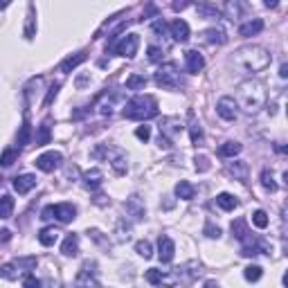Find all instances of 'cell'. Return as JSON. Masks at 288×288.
Returning a JSON list of instances; mask_svg holds the SVG:
<instances>
[{"label":"cell","mask_w":288,"mask_h":288,"mask_svg":"<svg viewBox=\"0 0 288 288\" xmlns=\"http://www.w3.org/2000/svg\"><path fill=\"white\" fill-rule=\"evenodd\" d=\"M264 4H266V7H270V9H274L279 4V0H264Z\"/></svg>","instance_id":"obj_57"},{"label":"cell","mask_w":288,"mask_h":288,"mask_svg":"<svg viewBox=\"0 0 288 288\" xmlns=\"http://www.w3.org/2000/svg\"><path fill=\"white\" fill-rule=\"evenodd\" d=\"M187 4H189V0H174L171 9H174V12H182V9L187 7Z\"/></svg>","instance_id":"obj_52"},{"label":"cell","mask_w":288,"mask_h":288,"mask_svg":"<svg viewBox=\"0 0 288 288\" xmlns=\"http://www.w3.org/2000/svg\"><path fill=\"white\" fill-rule=\"evenodd\" d=\"M92 266L94 264H90V261H86V264L81 266V272L76 274V286H97L99 284L97 279L92 277V270H90Z\"/></svg>","instance_id":"obj_16"},{"label":"cell","mask_w":288,"mask_h":288,"mask_svg":"<svg viewBox=\"0 0 288 288\" xmlns=\"http://www.w3.org/2000/svg\"><path fill=\"white\" fill-rule=\"evenodd\" d=\"M216 112H218L220 120H225V122L236 120L238 106H236V102H234V97H220L218 102H216Z\"/></svg>","instance_id":"obj_8"},{"label":"cell","mask_w":288,"mask_h":288,"mask_svg":"<svg viewBox=\"0 0 288 288\" xmlns=\"http://www.w3.org/2000/svg\"><path fill=\"white\" fill-rule=\"evenodd\" d=\"M58 230L56 228H43L38 232V243L40 246H45V248H50V246H54L56 243V238H58Z\"/></svg>","instance_id":"obj_24"},{"label":"cell","mask_w":288,"mask_h":288,"mask_svg":"<svg viewBox=\"0 0 288 288\" xmlns=\"http://www.w3.org/2000/svg\"><path fill=\"white\" fill-rule=\"evenodd\" d=\"M135 138L142 140V142H146V140L151 138V126H146V124L138 126V128H135Z\"/></svg>","instance_id":"obj_46"},{"label":"cell","mask_w":288,"mask_h":288,"mask_svg":"<svg viewBox=\"0 0 288 288\" xmlns=\"http://www.w3.org/2000/svg\"><path fill=\"white\" fill-rule=\"evenodd\" d=\"M176 196L180 198V200H192L194 196H196V189H194L192 182H187V180H180L178 184H176Z\"/></svg>","instance_id":"obj_22"},{"label":"cell","mask_w":288,"mask_h":288,"mask_svg":"<svg viewBox=\"0 0 288 288\" xmlns=\"http://www.w3.org/2000/svg\"><path fill=\"white\" fill-rule=\"evenodd\" d=\"M0 180H2V178H0Z\"/></svg>","instance_id":"obj_59"},{"label":"cell","mask_w":288,"mask_h":288,"mask_svg":"<svg viewBox=\"0 0 288 288\" xmlns=\"http://www.w3.org/2000/svg\"><path fill=\"white\" fill-rule=\"evenodd\" d=\"M14 214V198L9 194L0 196V218H12Z\"/></svg>","instance_id":"obj_30"},{"label":"cell","mask_w":288,"mask_h":288,"mask_svg":"<svg viewBox=\"0 0 288 288\" xmlns=\"http://www.w3.org/2000/svg\"><path fill=\"white\" fill-rule=\"evenodd\" d=\"M266 86L259 79H246L236 86V106L248 115H256L266 106Z\"/></svg>","instance_id":"obj_2"},{"label":"cell","mask_w":288,"mask_h":288,"mask_svg":"<svg viewBox=\"0 0 288 288\" xmlns=\"http://www.w3.org/2000/svg\"><path fill=\"white\" fill-rule=\"evenodd\" d=\"M250 12L252 7L248 0H223V9H220V14L232 22H241L246 16H250Z\"/></svg>","instance_id":"obj_5"},{"label":"cell","mask_w":288,"mask_h":288,"mask_svg":"<svg viewBox=\"0 0 288 288\" xmlns=\"http://www.w3.org/2000/svg\"><path fill=\"white\" fill-rule=\"evenodd\" d=\"M135 252H138L140 256H144V259H151L153 256V246H151V241H138L135 243Z\"/></svg>","instance_id":"obj_34"},{"label":"cell","mask_w":288,"mask_h":288,"mask_svg":"<svg viewBox=\"0 0 288 288\" xmlns=\"http://www.w3.org/2000/svg\"><path fill=\"white\" fill-rule=\"evenodd\" d=\"M241 148H243L241 142H234V140H230V142L220 144L218 153H220L223 158H234V156H238V153H241Z\"/></svg>","instance_id":"obj_27"},{"label":"cell","mask_w":288,"mask_h":288,"mask_svg":"<svg viewBox=\"0 0 288 288\" xmlns=\"http://www.w3.org/2000/svg\"><path fill=\"white\" fill-rule=\"evenodd\" d=\"M9 238H12V232H9V230H2V232H0V241L7 243Z\"/></svg>","instance_id":"obj_55"},{"label":"cell","mask_w":288,"mask_h":288,"mask_svg":"<svg viewBox=\"0 0 288 288\" xmlns=\"http://www.w3.org/2000/svg\"><path fill=\"white\" fill-rule=\"evenodd\" d=\"M22 284H25V286H40V282L34 277V274H27V277L22 279Z\"/></svg>","instance_id":"obj_53"},{"label":"cell","mask_w":288,"mask_h":288,"mask_svg":"<svg viewBox=\"0 0 288 288\" xmlns=\"http://www.w3.org/2000/svg\"><path fill=\"white\" fill-rule=\"evenodd\" d=\"M243 277H246L248 282H259L261 279V266H248V268L243 270Z\"/></svg>","instance_id":"obj_43"},{"label":"cell","mask_w":288,"mask_h":288,"mask_svg":"<svg viewBox=\"0 0 288 288\" xmlns=\"http://www.w3.org/2000/svg\"><path fill=\"white\" fill-rule=\"evenodd\" d=\"M138 48H140V36L138 34H126V36H122L120 43H112L108 50L115 52V54H120V56H124V58H133L135 54H138Z\"/></svg>","instance_id":"obj_6"},{"label":"cell","mask_w":288,"mask_h":288,"mask_svg":"<svg viewBox=\"0 0 288 288\" xmlns=\"http://www.w3.org/2000/svg\"><path fill=\"white\" fill-rule=\"evenodd\" d=\"M88 81H90V76H88V74H81L79 79H76V88H84V86L88 84Z\"/></svg>","instance_id":"obj_54"},{"label":"cell","mask_w":288,"mask_h":288,"mask_svg":"<svg viewBox=\"0 0 288 288\" xmlns=\"http://www.w3.org/2000/svg\"><path fill=\"white\" fill-rule=\"evenodd\" d=\"M216 205H218L220 210H225V212H232V210H236V207H238V200L232 196V194L223 192V194L216 196Z\"/></svg>","instance_id":"obj_26"},{"label":"cell","mask_w":288,"mask_h":288,"mask_svg":"<svg viewBox=\"0 0 288 288\" xmlns=\"http://www.w3.org/2000/svg\"><path fill=\"white\" fill-rule=\"evenodd\" d=\"M110 166H112V171H115L117 176H124L126 171H128V160H126L124 151L117 153V156L112 158V160H110Z\"/></svg>","instance_id":"obj_29"},{"label":"cell","mask_w":288,"mask_h":288,"mask_svg":"<svg viewBox=\"0 0 288 288\" xmlns=\"http://www.w3.org/2000/svg\"><path fill=\"white\" fill-rule=\"evenodd\" d=\"M0 277H2V279H9V282H14V279L18 277L16 264H4V266H0Z\"/></svg>","instance_id":"obj_42"},{"label":"cell","mask_w":288,"mask_h":288,"mask_svg":"<svg viewBox=\"0 0 288 288\" xmlns=\"http://www.w3.org/2000/svg\"><path fill=\"white\" fill-rule=\"evenodd\" d=\"M202 232H205L207 238H218L220 236V228H218V225H214L212 220H207V223H205V230H202Z\"/></svg>","instance_id":"obj_44"},{"label":"cell","mask_w":288,"mask_h":288,"mask_svg":"<svg viewBox=\"0 0 288 288\" xmlns=\"http://www.w3.org/2000/svg\"><path fill=\"white\" fill-rule=\"evenodd\" d=\"M174 254H176V243L169 236H160V241H158V256H160V261L162 264H171Z\"/></svg>","instance_id":"obj_11"},{"label":"cell","mask_w":288,"mask_h":288,"mask_svg":"<svg viewBox=\"0 0 288 288\" xmlns=\"http://www.w3.org/2000/svg\"><path fill=\"white\" fill-rule=\"evenodd\" d=\"M184 68H187L189 74H198V72L205 68V58H202V54L198 52V50H189V52H184Z\"/></svg>","instance_id":"obj_10"},{"label":"cell","mask_w":288,"mask_h":288,"mask_svg":"<svg viewBox=\"0 0 288 288\" xmlns=\"http://www.w3.org/2000/svg\"><path fill=\"white\" fill-rule=\"evenodd\" d=\"M232 236L238 238V241H248V238H250V230H248L246 218L232 220Z\"/></svg>","instance_id":"obj_23"},{"label":"cell","mask_w":288,"mask_h":288,"mask_svg":"<svg viewBox=\"0 0 288 288\" xmlns=\"http://www.w3.org/2000/svg\"><path fill=\"white\" fill-rule=\"evenodd\" d=\"M196 14L200 18H207V20H212V18H220V9H216L214 4H210V2H198Z\"/></svg>","instance_id":"obj_25"},{"label":"cell","mask_w":288,"mask_h":288,"mask_svg":"<svg viewBox=\"0 0 288 288\" xmlns=\"http://www.w3.org/2000/svg\"><path fill=\"white\" fill-rule=\"evenodd\" d=\"M14 264H16V268H22V270H34L38 261H36V256H18V259L14 261Z\"/></svg>","instance_id":"obj_40"},{"label":"cell","mask_w":288,"mask_h":288,"mask_svg":"<svg viewBox=\"0 0 288 288\" xmlns=\"http://www.w3.org/2000/svg\"><path fill=\"white\" fill-rule=\"evenodd\" d=\"M189 135H192V142L196 144V146H200L202 144V128L196 120H192V124H189Z\"/></svg>","instance_id":"obj_35"},{"label":"cell","mask_w":288,"mask_h":288,"mask_svg":"<svg viewBox=\"0 0 288 288\" xmlns=\"http://www.w3.org/2000/svg\"><path fill=\"white\" fill-rule=\"evenodd\" d=\"M230 63H232L236 70H241L243 74H256V72L266 70V68L272 63V54H270L268 48L264 45H243V48L234 50V54L230 56Z\"/></svg>","instance_id":"obj_1"},{"label":"cell","mask_w":288,"mask_h":288,"mask_svg":"<svg viewBox=\"0 0 288 288\" xmlns=\"http://www.w3.org/2000/svg\"><path fill=\"white\" fill-rule=\"evenodd\" d=\"M144 86H146V76L144 74H130L126 79V88L128 90H144Z\"/></svg>","instance_id":"obj_32"},{"label":"cell","mask_w":288,"mask_h":288,"mask_svg":"<svg viewBox=\"0 0 288 288\" xmlns=\"http://www.w3.org/2000/svg\"><path fill=\"white\" fill-rule=\"evenodd\" d=\"M18 158V151L16 148H4L2 156H0V166H12Z\"/></svg>","instance_id":"obj_39"},{"label":"cell","mask_w":288,"mask_h":288,"mask_svg":"<svg viewBox=\"0 0 288 288\" xmlns=\"http://www.w3.org/2000/svg\"><path fill=\"white\" fill-rule=\"evenodd\" d=\"M9 2H12V0H0V9H4V7H7V4Z\"/></svg>","instance_id":"obj_58"},{"label":"cell","mask_w":288,"mask_h":288,"mask_svg":"<svg viewBox=\"0 0 288 288\" xmlns=\"http://www.w3.org/2000/svg\"><path fill=\"white\" fill-rule=\"evenodd\" d=\"M279 76H282V79H286V76H288V66H286V63H282V68H279Z\"/></svg>","instance_id":"obj_56"},{"label":"cell","mask_w":288,"mask_h":288,"mask_svg":"<svg viewBox=\"0 0 288 288\" xmlns=\"http://www.w3.org/2000/svg\"><path fill=\"white\" fill-rule=\"evenodd\" d=\"M148 61H153V63H158V61H162V56H164V54H162V50L160 48H156V45H148Z\"/></svg>","instance_id":"obj_47"},{"label":"cell","mask_w":288,"mask_h":288,"mask_svg":"<svg viewBox=\"0 0 288 288\" xmlns=\"http://www.w3.org/2000/svg\"><path fill=\"white\" fill-rule=\"evenodd\" d=\"M268 248H266V243H254L252 241V246H246L241 250V254L243 256H256V254H261V252H266Z\"/></svg>","instance_id":"obj_38"},{"label":"cell","mask_w":288,"mask_h":288,"mask_svg":"<svg viewBox=\"0 0 288 288\" xmlns=\"http://www.w3.org/2000/svg\"><path fill=\"white\" fill-rule=\"evenodd\" d=\"M128 236H130V225H126L124 220H120V223H117V238H120V241H126Z\"/></svg>","instance_id":"obj_45"},{"label":"cell","mask_w":288,"mask_h":288,"mask_svg":"<svg viewBox=\"0 0 288 288\" xmlns=\"http://www.w3.org/2000/svg\"><path fill=\"white\" fill-rule=\"evenodd\" d=\"M40 218L43 220H52L54 218V205H48L43 212H40Z\"/></svg>","instance_id":"obj_51"},{"label":"cell","mask_w":288,"mask_h":288,"mask_svg":"<svg viewBox=\"0 0 288 288\" xmlns=\"http://www.w3.org/2000/svg\"><path fill=\"white\" fill-rule=\"evenodd\" d=\"M84 61H86V52H76L74 56H68L66 61L58 66V70H61V72H70V70H74L79 63H84Z\"/></svg>","instance_id":"obj_28"},{"label":"cell","mask_w":288,"mask_h":288,"mask_svg":"<svg viewBox=\"0 0 288 288\" xmlns=\"http://www.w3.org/2000/svg\"><path fill=\"white\" fill-rule=\"evenodd\" d=\"M151 30H153V34H160V36H162V34L166 32V22L162 20V18H158V20L151 25Z\"/></svg>","instance_id":"obj_49"},{"label":"cell","mask_w":288,"mask_h":288,"mask_svg":"<svg viewBox=\"0 0 288 288\" xmlns=\"http://www.w3.org/2000/svg\"><path fill=\"white\" fill-rule=\"evenodd\" d=\"M22 34H25L27 40L34 38L36 34V16H34V2L27 4V16H25V30H22Z\"/></svg>","instance_id":"obj_18"},{"label":"cell","mask_w":288,"mask_h":288,"mask_svg":"<svg viewBox=\"0 0 288 288\" xmlns=\"http://www.w3.org/2000/svg\"><path fill=\"white\" fill-rule=\"evenodd\" d=\"M61 252L66 256H76L79 254V236L76 234H68L61 243Z\"/></svg>","instance_id":"obj_19"},{"label":"cell","mask_w":288,"mask_h":288,"mask_svg":"<svg viewBox=\"0 0 288 288\" xmlns=\"http://www.w3.org/2000/svg\"><path fill=\"white\" fill-rule=\"evenodd\" d=\"M261 30H264V20H261V18H250L248 22H243V25L238 27V34L248 38V36H256Z\"/></svg>","instance_id":"obj_17"},{"label":"cell","mask_w":288,"mask_h":288,"mask_svg":"<svg viewBox=\"0 0 288 288\" xmlns=\"http://www.w3.org/2000/svg\"><path fill=\"white\" fill-rule=\"evenodd\" d=\"M61 162H63V156L58 151H45V153H40V156L36 158L34 164L38 166L40 171H45V174H52L54 169L61 166Z\"/></svg>","instance_id":"obj_7"},{"label":"cell","mask_w":288,"mask_h":288,"mask_svg":"<svg viewBox=\"0 0 288 288\" xmlns=\"http://www.w3.org/2000/svg\"><path fill=\"white\" fill-rule=\"evenodd\" d=\"M194 162H196V171H200V174L210 169V158H207V156H196V160H194Z\"/></svg>","instance_id":"obj_48"},{"label":"cell","mask_w":288,"mask_h":288,"mask_svg":"<svg viewBox=\"0 0 288 288\" xmlns=\"http://www.w3.org/2000/svg\"><path fill=\"white\" fill-rule=\"evenodd\" d=\"M252 223H254V228L266 230V228H268V223H270V218H268V214H266L264 210H256L254 214H252Z\"/></svg>","instance_id":"obj_36"},{"label":"cell","mask_w":288,"mask_h":288,"mask_svg":"<svg viewBox=\"0 0 288 288\" xmlns=\"http://www.w3.org/2000/svg\"><path fill=\"white\" fill-rule=\"evenodd\" d=\"M102 182H104L102 169H90V171H86V174H84V184L88 189H99V187H102Z\"/></svg>","instance_id":"obj_21"},{"label":"cell","mask_w":288,"mask_h":288,"mask_svg":"<svg viewBox=\"0 0 288 288\" xmlns=\"http://www.w3.org/2000/svg\"><path fill=\"white\" fill-rule=\"evenodd\" d=\"M225 171H228V176H232L234 180H241V182H246L248 174H250V169H248V162H243V160L228 162V164H225Z\"/></svg>","instance_id":"obj_12"},{"label":"cell","mask_w":288,"mask_h":288,"mask_svg":"<svg viewBox=\"0 0 288 288\" xmlns=\"http://www.w3.org/2000/svg\"><path fill=\"white\" fill-rule=\"evenodd\" d=\"M261 184H264V187L268 189V192H277V182H274L272 174H270L268 169L261 171Z\"/></svg>","instance_id":"obj_41"},{"label":"cell","mask_w":288,"mask_h":288,"mask_svg":"<svg viewBox=\"0 0 288 288\" xmlns=\"http://www.w3.org/2000/svg\"><path fill=\"white\" fill-rule=\"evenodd\" d=\"M58 88H61V84H54V86H52V88H50V92H48V99H45V106H50V104H52V102H54V97H56Z\"/></svg>","instance_id":"obj_50"},{"label":"cell","mask_w":288,"mask_h":288,"mask_svg":"<svg viewBox=\"0 0 288 288\" xmlns=\"http://www.w3.org/2000/svg\"><path fill=\"white\" fill-rule=\"evenodd\" d=\"M144 277H146V282L151 284V286H158V284L164 282V272H162V270H158V268H148Z\"/></svg>","instance_id":"obj_37"},{"label":"cell","mask_w":288,"mask_h":288,"mask_svg":"<svg viewBox=\"0 0 288 288\" xmlns=\"http://www.w3.org/2000/svg\"><path fill=\"white\" fill-rule=\"evenodd\" d=\"M34 187H36L34 174H22V176H16V178H14V189H16L18 194H30Z\"/></svg>","instance_id":"obj_15"},{"label":"cell","mask_w":288,"mask_h":288,"mask_svg":"<svg viewBox=\"0 0 288 288\" xmlns=\"http://www.w3.org/2000/svg\"><path fill=\"white\" fill-rule=\"evenodd\" d=\"M50 120H45L43 124L38 126V133H36V146H45V144H50Z\"/></svg>","instance_id":"obj_31"},{"label":"cell","mask_w":288,"mask_h":288,"mask_svg":"<svg viewBox=\"0 0 288 288\" xmlns=\"http://www.w3.org/2000/svg\"><path fill=\"white\" fill-rule=\"evenodd\" d=\"M54 218H58L61 223H72L76 218V207L72 202H58L54 205Z\"/></svg>","instance_id":"obj_13"},{"label":"cell","mask_w":288,"mask_h":288,"mask_svg":"<svg viewBox=\"0 0 288 288\" xmlns=\"http://www.w3.org/2000/svg\"><path fill=\"white\" fill-rule=\"evenodd\" d=\"M30 140H32V126H30V122H22V126H20V133H18V148L20 146H25V144H30Z\"/></svg>","instance_id":"obj_33"},{"label":"cell","mask_w":288,"mask_h":288,"mask_svg":"<svg viewBox=\"0 0 288 288\" xmlns=\"http://www.w3.org/2000/svg\"><path fill=\"white\" fill-rule=\"evenodd\" d=\"M124 210H126V214L130 216L133 220H142L144 216H146V210H144V202H142V198L140 196H128L124 200Z\"/></svg>","instance_id":"obj_9"},{"label":"cell","mask_w":288,"mask_h":288,"mask_svg":"<svg viewBox=\"0 0 288 288\" xmlns=\"http://www.w3.org/2000/svg\"><path fill=\"white\" fill-rule=\"evenodd\" d=\"M202 38H205V43H210V45H223V43H228V34H225L223 30H216V27L202 32Z\"/></svg>","instance_id":"obj_20"},{"label":"cell","mask_w":288,"mask_h":288,"mask_svg":"<svg viewBox=\"0 0 288 288\" xmlns=\"http://www.w3.org/2000/svg\"><path fill=\"white\" fill-rule=\"evenodd\" d=\"M156 84L164 90H178L182 86V76L174 63H162L156 72Z\"/></svg>","instance_id":"obj_4"},{"label":"cell","mask_w":288,"mask_h":288,"mask_svg":"<svg viewBox=\"0 0 288 288\" xmlns=\"http://www.w3.org/2000/svg\"><path fill=\"white\" fill-rule=\"evenodd\" d=\"M122 112H124L126 120H138V122L151 120V117L158 115V102H156V97H151V94H138V97L126 102V106Z\"/></svg>","instance_id":"obj_3"},{"label":"cell","mask_w":288,"mask_h":288,"mask_svg":"<svg viewBox=\"0 0 288 288\" xmlns=\"http://www.w3.org/2000/svg\"><path fill=\"white\" fill-rule=\"evenodd\" d=\"M166 30L171 32V36H174V40H178V43H187L189 40V25L182 20V18H178V20H174Z\"/></svg>","instance_id":"obj_14"}]
</instances>
